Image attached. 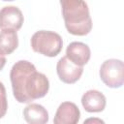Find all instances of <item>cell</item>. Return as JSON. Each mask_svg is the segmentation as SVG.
<instances>
[{
    "label": "cell",
    "instance_id": "30bf717a",
    "mask_svg": "<svg viewBox=\"0 0 124 124\" xmlns=\"http://www.w3.org/2000/svg\"><path fill=\"white\" fill-rule=\"evenodd\" d=\"M23 117L30 124H45L48 121V112L42 105L30 103L23 109Z\"/></svg>",
    "mask_w": 124,
    "mask_h": 124
},
{
    "label": "cell",
    "instance_id": "4fadbf2b",
    "mask_svg": "<svg viewBox=\"0 0 124 124\" xmlns=\"http://www.w3.org/2000/svg\"><path fill=\"white\" fill-rule=\"evenodd\" d=\"M5 64H6V57H5V55L0 54V71L4 68Z\"/></svg>",
    "mask_w": 124,
    "mask_h": 124
},
{
    "label": "cell",
    "instance_id": "277c9868",
    "mask_svg": "<svg viewBox=\"0 0 124 124\" xmlns=\"http://www.w3.org/2000/svg\"><path fill=\"white\" fill-rule=\"evenodd\" d=\"M101 80L110 88H119L124 82V63L122 60L111 58L103 62L100 67Z\"/></svg>",
    "mask_w": 124,
    "mask_h": 124
},
{
    "label": "cell",
    "instance_id": "7c38bea8",
    "mask_svg": "<svg viewBox=\"0 0 124 124\" xmlns=\"http://www.w3.org/2000/svg\"><path fill=\"white\" fill-rule=\"evenodd\" d=\"M8 109V101L6 96V88L0 81V119L5 116Z\"/></svg>",
    "mask_w": 124,
    "mask_h": 124
},
{
    "label": "cell",
    "instance_id": "9a60e30c",
    "mask_svg": "<svg viewBox=\"0 0 124 124\" xmlns=\"http://www.w3.org/2000/svg\"><path fill=\"white\" fill-rule=\"evenodd\" d=\"M2 1H14V0H2Z\"/></svg>",
    "mask_w": 124,
    "mask_h": 124
},
{
    "label": "cell",
    "instance_id": "5b68a950",
    "mask_svg": "<svg viewBox=\"0 0 124 124\" xmlns=\"http://www.w3.org/2000/svg\"><path fill=\"white\" fill-rule=\"evenodd\" d=\"M56 72L61 81L64 83L72 84L80 78L83 73V67L74 64L66 56H64L58 60L56 65Z\"/></svg>",
    "mask_w": 124,
    "mask_h": 124
},
{
    "label": "cell",
    "instance_id": "9c48e42d",
    "mask_svg": "<svg viewBox=\"0 0 124 124\" xmlns=\"http://www.w3.org/2000/svg\"><path fill=\"white\" fill-rule=\"evenodd\" d=\"M107 99L105 95L95 89L86 91L81 97V105L88 112H100L106 108Z\"/></svg>",
    "mask_w": 124,
    "mask_h": 124
},
{
    "label": "cell",
    "instance_id": "8fae6325",
    "mask_svg": "<svg viewBox=\"0 0 124 124\" xmlns=\"http://www.w3.org/2000/svg\"><path fill=\"white\" fill-rule=\"evenodd\" d=\"M18 46V36L16 30L3 29L0 32V54L9 55Z\"/></svg>",
    "mask_w": 124,
    "mask_h": 124
},
{
    "label": "cell",
    "instance_id": "6da1fadb",
    "mask_svg": "<svg viewBox=\"0 0 124 124\" xmlns=\"http://www.w3.org/2000/svg\"><path fill=\"white\" fill-rule=\"evenodd\" d=\"M13 94L18 103H31L43 98L49 89L46 76L37 72L34 64L27 60L16 62L10 72Z\"/></svg>",
    "mask_w": 124,
    "mask_h": 124
},
{
    "label": "cell",
    "instance_id": "52a82bcc",
    "mask_svg": "<svg viewBox=\"0 0 124 124\" xmlns=\"http://www.w3.org/2000/svg\"><path fill=\"white\" fill-rule=\"evenodd\" d=\"M80 118L78 106L72 102H63L59 105L54 118V124H77Z\"/></svg>",
    "mask_w": 124,
    "mask_h": 124
},
{
    "label": "cell",
    "instance_id": "5bb4252c",
    "mask_svg": "<svg viewBox=\"0 0 124 124\" xmlns=\"http://www.w3.org/2000/svg\"><path fill=\"white\" fill-rule=\"evenodd\" d=\"M88 122H98V123H104V121H103V120H101V119H92V118H89V119H87V120H85V121H84V123H88Z\"/></svg>",
    "mask_w": 124,
    "mask_h": 124
},
{
    "label": "cell",
    "instance_id": "8992f818",
    "mask_svg": "<svg viewBox=\"0 0 124 124\" xmlns=\"http://www.w3.org/2000/svg\"><path fill=\"white\" fill-rule=\"evenodd\" d=\"M22 12L16 6H6L0 10V28L19 30L23 24Z\"/></svg>",
    "mask_w": 124,
    "mask_h": 124
},
{
    "label": "cell",
    "instance_id": "3957f363",
    "mask_svg": "<svg viewBox=\"0 0 124 124\" xmlns=\"http://www.w3.org/2000/svg\"><path fill=\"white\" fill-rule=\"evenodd\" d=\"M31 46L35 52L47 57H55L62 49L63 41L56 32L40 30L31 37Z\"/></svg>",
    "mask_w": 124,
    "mask_h": 124
},
{
    "label": "cell",
    "instance_id": "7a4b0ae2",
    "mask_svg": "<svg viewBox=\"0 0 124 124\" xmlns=\"http://www.w3.org/2000/svg\"><path fill=\"white\" fill-rule=\"evenodd\" d=\"M67 31L76 36H85L92 29V19L84 0H60Z\"/></svg>",
    "mask_w": 124,
    "mask_h": 124
},
{
    "label": "cell",
    "instance_id": "ba28073f",
    "mask_svg": "<svg viewBox=\"0 0 124 124\" xmlns=\"http://www.w3.org/2000/svg\"><path fill=\"white\" fill-rule=\"evenodd\" d=\"M91 56L89 46L81 42H72L66 48V57L78 66L87 64Z\"/></svg>",
    "mask_w": 124,
    "mask_h": 124
}]
</instances>
